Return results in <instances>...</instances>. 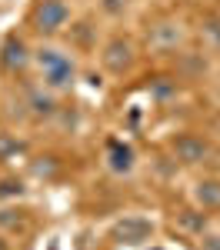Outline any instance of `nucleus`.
I'll use <instances>...</instances> for the list:
<instances>
[{
    "mask_svg": "<svg viewBox=\"0 0 220 250\" xmlns=\"http://www.w3.org/2000/svg\"><path fill=\"white\" fill-rule=\"evenodd\" d=\"M37 63L43 67V83L50 90H63V87H70L74 77H77L74 60L67 57V54H60V50H50V47L37 54Z\"/></svg>",
    "mask_w": 220,
    "mask_h": 250,
    "instance_id": "1",
    "label": "nucleus"
},
{
    "mask_svg": "<svg viewBox=\"0 0 220 250\" xmlns=\"http://www.w3.org/2000/svg\"><path fill=\"white\" fill-rule=\"evenodd\" d=\"M67 20H70V7L63 0H37V7L30 10V23H34V30L43 34V37L57 34Z\"/></svg>",
    "mask_w": 220,
    "mask_h": 250,
    "instance_id": "2",
    "label": "nucleus"
},
{
    "mask_svg": "<svg viewBox=\"0 0 220 250\" xmlns=\"http://www.w3.org/2000/svg\"><path fill=\"white\" fill-rule=\"evenodd\" d=\"M174 154H177V160H183V164H207V160L214 157V147L197 134H180L177 140H174Z\"/></svg>",
    "mask_w": 220,
    "mask_h": 250,
    "instance_id": "3",
    "label": "nucleus"
},
{
    "mask_svg": "<svg viewBox=\"0 0 220 250\" xmlns=\"http://www.w3.org/2000/svg\"><path fill=\"white\" fill-rule=\"evenodd\" d=\"M134 63V47H130V40H110L107 43V50H103V67L110 70V74H123L127 67Z\"/></svg>",
    "mask_w": 220,
    "mask_h": 250,
    "instance_id": "4",
    "label": "nucleus"
},
{
    "mask_svg": "<svg viewBox=\"0 0 220 250\" xmlns=\"http://www.w3.org/2000/svg\"><path fill=\"white\" fill-rule=\"evenodd\" d=\"M27 60H30V54H27V43H23L20 37H7V40H3V50H0V63H3V70L17 74V70L27 67Z\"/></svg>",
    "mask_w": 220,
    "mask_h": 250,
    "instance_id": "5",
    "label": "nucleus"
},
{
    "mask_svg": "<svg viewBox=\"0 0 220 250\" xmlns=\"http://www.w3.org/2000/svg\"><path fill=\"white\" fill-rule=\"evenodd\" d=\"M150 43L157 47V50H174L180 43V37H183V30H180V23H174V20H160V23H154L150 27Z\"/></svg>",
    "mask_w": 220,
    "mask_h": 250,
    "instance_id": "6",
    "label": "nucleus"
},
{
    "mask_svg": "<svg viewBox=\"0 0 220 250\" xmlns=\"http://www.w3.org/2000/svg\"><path fill=\"white\" fill-rule=\"evenodd\" d=\"M114 233H117L123 244H143V240H150L154 227H150V220H143V217H127L123 224H117Z\"/></svg>",
    "mask_w": 220,
    "mask_h": 250,
    "instance_id": "7",
    "label": "nucleus"
},
{
    "mask_svg": "<svg viewBox=\"0 0 220 250\" xmlns=\"http://www.w3.org/2000/svg\"><path fill=\"white\" fill-rule=\"evenodd\" d=\"M194 197L203 210H220V180H200L194 187Z\"/></svg>",
    "mask_w": 220,
    "mask_h": 250,
    "instance_id": "8",
    "label": "nucleus"
},
{
    "mask_svg": "<svg viewBox=\"0 0 220 250\" xmlns=\"http://www.w3.org/2000/svg\"><path fill=\"white\" fill-rule=\"evenodd\" d=\"M110 167L117 173H127L134 167V150H130L127 144H114V147H110Z\"/></svg>",
    "mask_w": 220,
    "mask_h": 250,
    "instance_id": "9",
    "label": "nucleus"
},
{
    "mask_svg": "<svg viewBox=\"0 0 220 250\" xmlns=\"http://www.w3.org/2000/svg\"><path fill=\"white\" fill-rule=\"evenodd\" d=\"M30 107H34V114H37V117H50L54 110H57L54 97L43 94V90H34V94H30Z\"/></svg>",
    "mask_w": 220,
    "mask_h": 250,
    "instance_id": "10",
    "label": "nucleus"
},
{
    "mask_svg": "<svg viewBox=\"0 0 220 250\" xmlns=\"http://www.w3.org/2000/svg\"><path fill=\"white\" fill-rule=\"evenodd\" d=\"M154 94H157V97H170V94H177V80H170V77H157V83H154Z\"/></svg>",
    "mask_w": 220,
    "mask_h": 250,
    "instance_id": "11",
    "label": "nucleus"
},
{
    "mask_svg": "<svg viewBox=\"0 0 220 250\" xmlns=\"http://www.w3.org/2000/svg\"><path fill=\"white\" fill-rule=\"evenodd\" d=\"M17 150H20V140H14V137H7V134L0 137V160H7V157L17 154Z\"/></svg>",
    "mask_w": 220,
    "mask_h": 250,
    "instance_id": "12",
    "label": "nucleus"
},
{
    "mask_svg": "<svg viewBox=\"0 0 220 250\" xmlns=\"http://www.w3.org/2000/svg\"><path fill=\"white\" fill-rule=\"evenodd\" d=\"M127 3H130V0H100L103 14H110V17H117V14H123V10H127Z\"/></svg>",
    "mask_w": 220,
    "mask_h": 250,
    "instance_id": "13",
    "label": "nucleus"
},
{
    "mask_svg": "<svg viewBox=\"0 0 220 250\" xmlns=\"http://www.w3.org/2000/svg\"><path fill=\"white\" fill-rule=\"evenodd\" d=\"M183 227H187V230H203V227H207V217H194V213H183Z\"/></svg>",
    "mask_w": 220,
    "mask_h": 250,
    "instance_id": "14",
    "label": "nucleus"
},
{
    "mask_svg": "<svg viewBox=\"0 0 220 250\" xmlns=\"http://www.w3.org/2000/svg\"><path fill=\"white\" fill-rule=\"evenodd\" d=\"M3 193H20V184L17 180H3V184H0V197H3Z\"/></svg>",
    "mask_w": 220,
    "mask_h": 250,
    "instance_id": "15",
    "label": "nucleus"
},
{
    "mask_svg": "<svg viewBox=\"0 0 220 250\" xmlns=\"http://www.w3.org/2000/svg\"><path fill=\"white\" fill-rule=\"evenodd\" d=\"M203 250H220V237H210V240H203Z\"/></svg>",
    "mask_w": 220,
    "mask_h": 250,
    "instance_id": "16",
    "label": "nucleus"
},
{
    "mask_svg": "<svg viewBox=\"0 0 220 250\" xmlns=\"http://www.w3.org/2000/svg\"><path fill=\"white\" fill-rule=\"evenodd\" d=\"M0 250H7V244H3V240H0Z\"/></svg>",
    "mask_w": 220,
    "mask_h": 250,
    "instance_id": "17",
    "label": "nucleus"
}]
</instances>
